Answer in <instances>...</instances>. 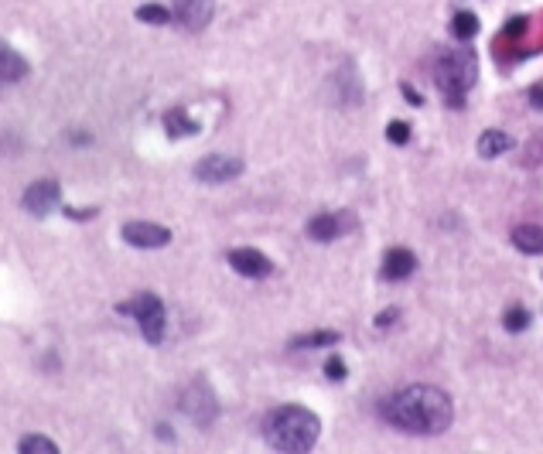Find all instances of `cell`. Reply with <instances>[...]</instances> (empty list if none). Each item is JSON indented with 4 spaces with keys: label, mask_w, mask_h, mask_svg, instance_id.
<instances>
[{
    "label": "cell",
    "mask_w": 543,
    "mask_h": 454,
    "mask_svg": "<svg viewBox=\"0 0 543 454\" xmlns=\"http://www.w3.org/2000/svg\"><path fill=\"white\" fill-rule=\"evenodd\" d=\"M325 376H328V379H345V366H342L339 355H332V359H328V366H325Z\"/></svg>",
    "instance_id": "cell-23"
},
{
    "label": "cell",
    "mask_w": 543,
    "mask_h": 454,
    "mask_svg": "<svg viewBox=\"0 0 543 454\" xmlns=\"http://www.w3.org/2000/svg\"><path fill=\"white\" fill-rule=\"evenodd\" d=\"M171 11L168 7H161V4H144V7H137V21H144V24H168L171 21Z\"/></svg>",
    "instance_id": "cell-20"
},
{
    "label": "cell",
    "mask_w": 543,
    "mask_h": 454,
    "mask_svg": "<svg viewBox=\"0 0 543 454\" xmlns=\"http://www.w3.org/2000/svg\"><path fill=\"white\" fill-rule=\"evenodd\" d=\"M120 315H130V318H137L140 332H144V338H147L151 345H161V342H165L168 318H165V301H161L157 294H151V290L137 294V298H130L127 304H120Z\"/></svg>",
    "instance_id": "cell-4"
},
{
    "label": "cell",
    "mask_w": 543,
    "mask_h": 454,
    "mask_svg": "<svg viewBox=\"0 0 543 454\" xmlns=\"http://www.w3.org/2000/svg\"><path fill=\"white\" fill-rule=\"evenodd\" d=\"M352 226H356V219L349 212H325V216H315L307 222V236L318 239V243H332V239L349 233Z\"/></svg>",
    "instance_id": "cell-10"
},
{
    "label": "cell",
    "mask_w": 543,
    "mask_h": 454,
    "mask_svg": "<svg viewBox=\"0 0 543 454\" xmlns=\"http://www.w3.org/2000/svg\"><path fill=\"white\" fill-rule=\"evenodd\" d=\"M24 209L31 212V216H38V219H45L55 205L62 202V188H58V182H51V178H41V182H34L28 191H24Z\"/></svg>",
    "instance_id": "cell-8"
},
{
    "label": "cell",
    "mask_w": 543,
    "mask_h": 454,
    "mask_svg": "<svg viewBox=\"0 0 543 454\" xmlns=\"http://www.w3.org/2000/svg\"><path fill=\"white\" fill-rule=\"evenodd\" d=\"M451 34L458 38V41H472L478 34V17L472 11H458L455 21H451Z\"/></svg>",
    "instance_id": "cell-17"
},
{
    "label": "cell",
    "mask_w": 543,
    "mask_h": 454,
    "mask_svg": "<svg viewBox=\"0 0 543 454\" xmlns=\"http://www.w3.org/2000/svg\"><path fill=\"white\" fill-rule=\"evenodd\" d=\"M339 342V332H311V335H298L290 338V349H322V345H335Z\"/></svg>",
    "instance_id": "cell-18"
},
{
    "label": "cell",
    "mask_w": 543,
    "mask_h": 454,
    "mask_svg": "<svg viewBox=\"0 0 543 454\" xmlns=\"http://www.w3.org/2000/svg\"><path fill=\"white\" fill-rule=\"evenodd\" d=\"M21 454H58V448L45 434H28V438H21Z\"/></svg>",
    "instance_id": "cell-19"
},
{
    "label": "cell",
    "mask_w": 543,
    "mask_h": 454,
    "mask_svg": "<svg viewBox=\"0 0 543 454\" xmlns=\"http://www.w3.org/2000/svg\"><path fill=\"white\" fill-rule=\"evenodd\" d=\"M512 151V137L503 134V130H485L478 137V154L482 157H499V154Z\"/></svg>",
    "instance_id": "cell-15"
},
{
    "label": "cell",
    "mask_w": 543,
    "mask_h": 454,
    "mask_svg": "<svg viewBox=\"0 0 543 454\" xmlns=\"http://www.w3.org/2000/svg\"><path fill=\"white\" fill-rule=\"evenodd\" d=\"M263 438L280 454H307L322 438V421L298 404H284L263 417Z\"/></svg>",
    "instance_id": "cell-2"
},
{
    "label": "cell",
    "mask_w": 543,
    "mask_h": 454,
    "mask_svg": "<svg viewBox=\"0 0 543 454\" xmlns=\"http://www.w3.org/2000/svg\"><path fill=\"white\" fill-rule=\"evenodd\" d=\"M434 83L441 89L444 102L451 110H461L472 85L478 83V62L472 51H441L434 66Z\"/></svg>",
    "instance_id": "cell-3"
},
{
    "label": "cell",
    "mask_w": 543,
    "mask_h": 454,
    "mask_svg": "<svg viewBox=\"0 0 543 454\" xmlns=\"http://www.w3.org/2000/svg\"><path fill=\"white\" fill-rule=\"evenodd\" d=\"M503 325H506V332H523L530 325V311L520 307V304H512V307H506V315H503Z\"/></svg>",
    "instance_id": "cell-21"
},
{
    "label": "cell",
    "mask_w": 543,
    "mask_h": 454,
    "mask_svg": "<svg viewBox=\"0 0 543 454\" xmlns=\"http://www.w3.org/2000/svg\"><path fill=\"white\" fill-rule=\"evenodd\" d=\"M387 421L407 434H444L455 421L451 396L438 387H404L387 400Z\"/></svg>",
    "instance_id": "cell-1"
},
{
    "label": "cell",
    "mask_w": 543,
    "mask_h": 454,
    "mask_svg": "<svg viewBox=\"0 0 543 454\" xmlns=\"http://www.w3.org/2000/svg\"><path fill=\"white\" fill-rule=\"evenodd\" d=\"M404 96H407L410 102H421V93H414V89H410V85H404Z\"/></svg>",
    "instance_id": "cell-27"
},
{
    "label": "cell",
    "mask_w": 543,
    "mask_h": 454,
    "mask_svg": "<svg viewBox=\"0 0 543 454\" xmlns=\"http://www.w3.org/2000/svg\"><path fill=\"white\" fill-rule=\"evenodd\" d=\"M28 76V62L11 49H0V85L21 83Z\"/></svg>",
    "instance_id": "cell-13"
},
{
    "label": "cell",
    "mask_w": 543,
    "mask_h": 454,
    "mask_svg": "<svg viewBox=\"0 0 543 454\" xmlns=\"http://www.w3.org/2000/svg\"><path fill=\"white\" fill-rule=\"evenodd\" d=\"M239 174H243V161L226 157V154H212V157H202L195 165V178L205 182V185H222V182H233Z\"/></svg>",
    "instance_id": "cell-6"
},
{
    "label": "cell",
    "mask_w": 543,
    "mask_h": 454,
    "mask_svg": "<svg viewBox=\"0 0 543 454\" xmlns=\"http://www.w3.org/2000/svg\"><path fill=\"white\" fill-rule=\"evenodd\" d=\"M216 14V0H174V21L188 31H202Z\"/></svg>",
    "instance_id": "cell-11"
},
{
    "label": "cell",
    "mask_w": 543,
    "mask_h": 454,
    "mask_svg": "<svg viewBox=\"0 0 543 454\" xmlns=\"http://www.w3.org/2000/svg\"><path fill=\"white\" fill-rule=\"evenodd\" d=\"M120 236L137 246V250H161V246H168L171 243V229L165 226H157V222H127Z\"/></svg>",
    "instance_id": "cell-7"
},
{
    "label": "cell",
    "mask_w": 543,
    "mask_h": 454,
    "mask_svg": "<svg viewBox=\"0 0 543 454\" xmlns=\"http://www.w3.org/2000/svg\"><path fill=\"white\" fill-rule=\"evenodd\" d=\"M530 106H533V110H543V83L530 85Z\"/></svg>",
    "instance_id": "cell-24"
},
{
    "label": "cell",
    "mask_w": 543,
    "mask_h": 454,
    "mask_svg": "<svg viewBox=\"0 0 543 454\" xmlns=\"http://www.w3.org/2000/svg\"><path fill=\"white\" fill-rule=\"evenodd\" d=\"M165 130L168 137H195L199 134V123L185 117V110H168L165 113Z\"/></svg>",
    "instance_id": "cell-16"
},
{
    "label": "cell",
    "mask_w": 543,
    "mask_h": 454,
    "mask_svg": "<svg viewBox=\"0 0 543 454\" xmlns=\"http://www.w3.org/2000/svg\"><path fill=\"white\" fill-rule=\"evenodd\" d=\"M229 267L236 270V273H243V277H254V280H263V277H271L273 273V263L263 256L260 250H254V246H239V250H229Z\"/></svg>",
    "instance_id": "cell-9"
},
{
    "label": "cell",
    "mask_w": 543,
    "mask_h": 454,
    "mask_svg": "<svg viewBox=\"0 0 543 454\" xmlns=\"http://www.w3.org/2000/svg\"><path fill=\"white\" fill-rule=\"evenodd\" d=\"M396 321V311H383V315H376V328H387Z\"/></svg>",
    "instance_id": "cell-26"
},
{
    "label": "cell",
    "mask_w": 543,
    "mask_h": 454,
    "mask_svg": "<svg viewBox=\"0 0 543 454\" xmlns=\"http://www.w3.org/2000/svg\"><path fill=\"white\" fill-rule=\"evenodd\" d=\"M414 270H417V256L410 250H404V246H393V250H387V256H383L379 273H383L387 280H404Z\"/></svg>",
    "instance_id": "cell-12"
},
{
    "label": "cell",
    "mask_w": 543,
    "mask_h": 454,
    "mask_svg": "<svg viewBox=\"0 0 543 454\" xmlns=\"http://www.w3.org/2000/svg\"><path fill=\"white\" fill-rule=\"evenodd\" d=\"M512 243H516V250L530 253V256H540L543 253V226H516L512 229Z\"/></svg>",
    "instance_id": "cell-14"
},
{
    "label": "cell",
    "mask_w": 543,
    "mask_h": 454,
    "mask_svg": "<svg viewBox=\"0 0 543 454\" xmlns=\"http://www.w3.org/2000/svg\"><path fill=\"white\" fill-rule=\"evenodd\" d=\"M66 216H68V219H79V222H83L85 216H96V209H66Z\"/></svg>",
    "instance_id": "cell-25"
},
{
    "label": "cell",
    "mask_w": 543,
    "mask_h": 454,
    "mask_svg": "<svg viewBox=\"0 0 543 454\" xmlns=\"http://www.w3.org/2000/svg\"><path fill=\"white\" fill-rule=\"evenodd\" d=\"M182 410H185L199 427H209V423L216 421V414H219V400H216V393H212V387H209L205 379H195V383L182 393Z\"/></svg>",
    "instance_id": "cell-5"
},
{
    "label": "cell",
    "mask_w": 543,
    "mask_h": 454,
    "mask_svg": "<svg viewBox=\"0 0 543 454\" xmlns=\"http://www.w3.org/2000/svg\"><path fill=\"white\" fill-rule=\"evenodd\" d=\"M387 137H390L396 147H404V144L410 140V127L404 123V120H393L390 127H387Z\"/></svg>",
    "instance_id": "cell-22"
}]
</instances>
